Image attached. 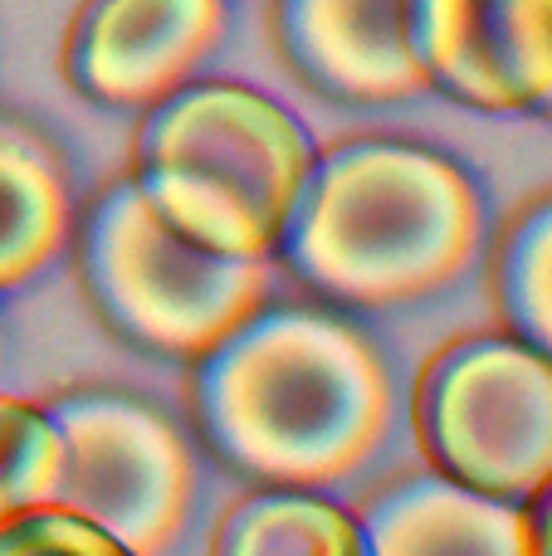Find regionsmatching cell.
I'll return each instance as SVG.
<instances>
[{
  "label": "cell",
  "mask_w": 552,
  "mask_h": 556,
  "mask_svg": "<svg viewBox=\"0 0 552 556\" xmlns=\"http://www.w3.org/2000/svg\"><path fill=\"white\" fill-rule=\"evenodd\" d=\"M186 401L205 450L264 489H338L397 420L387 356L323 307H254L191 362Z\"/></svg>",
  "instance_id": "6da1fadb"
},
{
  "label": "cell",
  "mask_w": 552,
  "mask_h": 556,
  "mask_svg": "<svg viewBox=\"0 0 552 556\" xmlns=\"http://www.w3.org/2000/svg\"><path fill=\"white\" fill-rule=\"evenodd\" d=\"M485 230V195L455 156L406 137H352L313 152L274 254L323 303L387 313L455 288Z\"/></svg>",
  "instance_id": "7a4b0ae2"
},
{
  "label": "cell",
  "mask_w": 552,
  "mask_h": 556,
  "mask_svg": "<svg viewBox=\"0 0 552 556\" xmlns=\"http://www.w3.org/2000/svg\"><path fill=\"white\" fill-rule=\"evenodd\" d=\"M313 166V137L279 98L191 78L142 113L133 181L176 235L225 260H274Z\"/></svg>",
  "instance_id": "3957f363"
},
{
  "label": "cell",
  "mask_w": 552,
  "mask_h": 556,
  "mask_svg": "<svg viewBox=\"0 0 552 556\" xmlns=\"http://www.w3.org/2000/svg\"><path fill=\"white\" fill-rule=\"evenodd\" d=\"M78 283L123 342L196 362L269 303V260H225L191 244L123 176L84 211Z\"/></svg>",
  "instance_id": "277c9868"
},
{
  "label": "cell",
  "mask_w": 552,
  "mask_h": 556,
  "mask_svg": "<svg viewBox=\"0 0 552 556\" xmlns=\"http://www.w3.org/2000/svg\"><path fill=\"white\" fill-rule=\"evenodd\" d=\"M411 430L430 473L528 503L552 479V356L514 332L455 337L421 366Z\"/></svg>",
  "instance_id": "5b68a950"
},
{
  "label": "cell",
  "mask_w": 552,
  "mask_h": 556,
  "mask_svg": "<svg viewBox=\"0 0 552 556\" xmlns=\"http://www.w3.org/2000/svg\"><path fill=\"white\" fill-rule=\"evenodd\" d=\"M45 410L64 444L54 498L137 556L172 547L196 508V459L172 415L127 391H68Z\"/></svg>",
  "instance_id": "8992f818"
},
{
  "label": "cell",
  "mask_w": 552,
  "mask_h": 556,
  "mask_svg": "<svg viewBox=\"0 0 552 556\" xmlns=\"http://www.w3.org/2000/svg\"><path fill=\"white\" fill-rule=\"evenodd\" d=\"M426 93L552 123V0H406Z\"/></svg>",
  "instance_id": "52a82bcc"
},
{
  "label": "cell",
  "mask_w": 552,
  "mask_h": 556,
  "mask_svg": "<svg viewBox=\"0 0 552 556\" xmlns=\"http://www.w3.org/2000/svg\"><path fill=\"white\" fill-rule=\"evenodd\" d=\"M230 0H84L64 35V78L78 98L147 113L225 45Z\"/></svg>",
  "instance_id": "ba28073f"
},
{
  "label": "cell",
  "mask_w": 552,
  "mask_h": 556,
  "mask_svg": "<svg viewBox=\"0 0 552 556\" xmlns=\"http://www.w3.org/2000/svg\"><path fill=\"white\" fill-rule=\"evenodd\" d=\"M284 64L333 103L387 108L426 93L406 39V0H274Z\"/></svg>",
  "instance_id": "9c48e42d"
},
{
  "label": "cell",
  "mask_w": 552,
  "mask_h": 556,
  "mask_svg": "<svg viewBox=\"0 0 552 556\" xmlns=\"http://www.w3.org/2000/svg\"><path fill=\"white\" fill-rule=\"evenodd\" d=\"M367 556H534L524 503L411 473L372 493L357 513Z\"/></svg>",
  "instance_id": "30bf717a"
},
{
  "label": "cell",
  "mask_w": 552,
  "mask_h": 556,
  "mask_svg": "<svg viewBox=\"0 0 552 556\" xmlns=\"http://www.w3.org/2000/svg\"><path fill=\"white\" fill-rule=\"evenodd\" d=\"M74 240V186L59 147L0 113V293L39 278Z\"/></svg>",
  "instance_id": "8fae6325"
},
{
  "label": "cell",
  "mask_w": 552,
  "mask_h": 556,
  "mask_svg": "<svg viewBox=\"0 0 552 556\" xmlns=\"http://www.w3.org/2000/svg\"><path fill=\"white\" fill-rule=\"evenodd\" d=\"M211 556H367L357 513L318 489H254L221 518Z\"/></svg>",
  "instance_id": "7c38bea8"
},
{
  "label": "cell",
  "mask_w": 552,
  "mask_h": 556,
  "mask_svg": "<svg viewBox=\"0 0 552 556\" xmlns=\"http://www.w3.org/2000/svg\"><path fill=\"white\" fill-rule=\"evenodd\" d=\"M504 332L552 356V195L528 201L504 225L489 269Z\"/></svg>",
  "instance_id": "4fadbf2b"
},
{
  "label": "cell",
  "mask_w": 552,
  "mask_h": 556,
  "mask_svg": "<svg viewBox=\"0 0 552 556\" xmlns=\"http://www.w3.org/2000/svg\"><path fill=\"white\" fill-rule=\"evenodd\" d=\"M64 444L45 405L0 391V518L54 498Z\"/></svg>",
  "instance_id": "5bb4252c"
},
{
  "label": "cell",
  "mask_w": 552,
  "mask_h": 556,
  "mask_svg": "<svg viewBox=\"0 0 552 556\" xmlns=\"http://www.w3.org/2000/svg\"><path fill=\"white\" fill-rule=\"evenodd\" d=\"M0 556H137L133 547L59 498L0 518Z\"/></svg>",
  "instance_id": "9a60e30c"
},
{
  "label": "cell",
  "mask_w": 552,
  "mask_h": 556,
  "mask_svg": "<svg viewBox=\"0 0 552 556\" xmlns=\"http://www.w3.org/2000/svg\"><path fill=\"white\" fill-rule=\"evenodd\" d=\"M524 508H528V538H534V556H552V479L524 503Z\"/></svg>",
  "instance_id": "2e32d148"
}]
</instances>
